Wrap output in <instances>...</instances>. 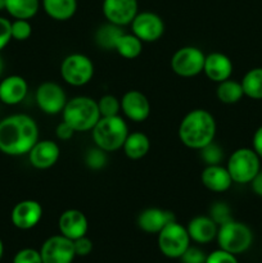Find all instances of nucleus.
<instances>
[{
	"label": "nucleus",
	"instance_id": "nucleus-1",
	"mask_svg": "<svg viewBox=\"0 0 262 263\" xmlns=\"http://www.w3.org/2000/svg\"><path fill=\"white\" fill-rule=\"evenodd\" d=\"M39 140V127L27 115H12L0 121V152L7 156L28 154Z\"/></svg>",
	"mask_w": 262,
	"mask_h": 263
},
{
	"label": "nucleus",
	"instance_id": "nucleus-2",
	"mask_svg": "<svg viewBox=\"0 0 262 263\" xmlns=\"http://www.w3.org/2000/svg\"><path fill=\"white\" fill-rule=\"evenodd\" d=\"M216 136L215 117L205 109H193L185 115L179 126L180 141L190 149L200 151Z\"/></svg>",
	"mask_w": 262,
	"mask_h": 263
},
{
	"label": "nucleus",
	"instance_id": "nucleus-3",
	"mask_svg": "<svg viewBox=\"0 0 262 263\" xmlns=\"http://www.w3.org/2000/svg\"><path fill=\"white\" fill-rule=\"evenodd\" d=\"M62 117L76 133L92 130L100 118L98 102L89 97L72 98L62 110Z\"/></svg>",
	"mask_w": 262,
	"mask_h": 263
},
{
	"label": "nucleus",
	"instance_id": "nucleus-4",
	"mask_svg": "<svg viewBox=\"0 0 262 263\" xmlns=\"http://www.w3.org/2000/svg\"><path fill=\"white\" fill-rule=\"evenodd\" d=\"M95 146L104 152H116L123 146L128 135L127 123L120 116L100 117L91 130Z\"/></svg>",
	"mask_w": 262,
	"mask_h": 263
},
{
	"label": "nucleus",
	"instance_id": "nucleus-5",
	"mask_svg": "<svg viewBox=\"0 0 262 263\" xmlns=\"http://www.w3.org/2000/svg\"><path fill=\"white\" fill-rule=\"evenodd\" d=\"M217 241L220 249L233 254H240L248 251L253 241V234L246 223L229 221L218 226Z\"/></svg>",
	"mask_w": 262,
	"mask_h": 263
},
{
	"label": "nucleus",
	"instance_id": "nucleus-6",
	"mask_svg": "<svg viewBox=\"0 0 262 263\" xmlns=\"http://www.w3.org/2000/svg\"><path fill=\"white\" fill-rule=\"evenodd\" d=\"M259 157L253 149H236L229 158L226 168L236 184H248L259 171Z\"/></svg>",
	"mask_w": 262,
	"mask_h": 263
},
{
	"label": "nucleus",
	"instance_id": "nucleus-7",
	"mask_svg": "<svg viewBox=\"0 0 262 263\" xmlns=\"http://www.w3.org/2000/svg\"><path fill=\"white\" fill-rule=\"evenodd\" d=\"M189 246L190 236L186 228L176 222V220L158 233V248L169 258H180Z\"/></svg>",
	"mask_w": 262,
	"mask_h": 263
},
{
	"label": "nucleus",
	"instance_id": "nucleus-8",
	"mask_svg": "<svg viewBox=\"0 0 262 263\" xmlns=\"http://www.w3.org/2000/svg\"><path fill=\"white\" fill-rule=\"evenodd\" d=\"M62 79L72 86H84L94 76V64L85 54H69L61 64Z\"/></svg>",
	"mask_w": 262,
	"mask_h": 263
},
{
	"label": "nucleus",
	"instance_id": "nucleus-9",
	"mask_svg": "<svg viewBox=\"0 0 262 263\" xmlns=\"http://www.w3.org/2000/svg\"><path fill=\"white\" fill-rule=\"evenodd\" d=\"M205 54L197 46L180 48L171 58V68L181 77H194L203 72Z\"/></svg>",
	"mask_w": 262,
	"mask_h": 263
},
{
	"label": "nucleus",
	"instance_id": "nucleus-10",
	"mask_svg": "<svg viewBox=\"0 0 262 263\" xmlns=\"http://www.w3.org/2000/svg\"><path fill=\"white\" fill-rule=\"evenodd\" d=\"M43 263H72L76 257L73 240L61 235H54L44 241L40 249Z\"/></svg>",
	"mask_w": 262,
	"mask_h": 263
},
{
	"label": "nucleus",
	"instance_id": "nucleus-11",
	"mask_svg": "<svg viewBox=\"0 0 262 263\" xmlns=\"http://www.w3.org/2000/svg\"><path fill=\"white\" fill-rule=\"evenodd\" d=\"M130 25L134 35L143 43H154L164 32L163 20L153 12L138 13Z\"/></svg>",
	"mask_w": 262,
	"mask_h": 263
},
{
	"label": "nucleus",
	"instance_id": "nucleus-12",
	"mask_svg": "<svg viewBox=\"0 0 262 263\" xmlns=\"http://www.w3.org/2000/svg\"><path fill=\"white\" fill-rule=\"evenodd\" d=\"M36 103L46 115H58L67 104L66 92L55 82H43L36 90Z\"/></svg>",
	"mask_w": 262,
	"mask_h": 263
},
{
	"label": "nucleus",
	"instance_id": "nucleus-13",
	"mask_svg": "<svg viewBox=\"0 0 262 263\" xmlns=\"http://www.w3.org/2000/svg\"><path fill=\"white\" fill-rule=\"evenodd\" d=\"M103 14L105 20L116 26L130 25L138 14V0H103Z\"/></svg>",
	"mask_w": 262,
	"mask_h": 263
},
{
	"label": "nucleus",
	"instance_id": "nucleus-14",
	"mask_svg": "<svg viewBox=\"0 0 262 263\" xmlns=\"http://www.w3.org/2000/svg\"><path fill=\"white\" fill-rule=\"evenodd\" d=\"M43 217V207L38 200H21L13 207L10 213L12 223L20 230H30L40 222Z\"/></svg>",
	"mask_w": 262,
	"mask_h": 263
},
{
	"label": "nucleus",
	"instance_id": "nucleus-15",
	"mask_svg": "<svg viewBox=\"0 0 262 263\" xmlns=\"http://www.w3.org/2000/svg\"><path fill=\"white\" fill-rule=\"evenodd\" d=\"M120 102L122 112L134 122H143L151 115V103L148 98L138 90L125 92Z\"/></svg>",
	"mask_w": 262,
	"mask_h": 263
},
{
	"label": "nucleus",
	"instance_id": "nucleus-16",
	"mask_svg": "<svg viewBox=\"0 0 262 263\" xmlns=\"http://www.w3.org/2000/svg\"><path fill=\"white\" fill-rule=\"evenodd\" d=\"M61 156L59 145L53 140H41L35 144L28 152L30 163L38 170H46L53 167Z\"/></svg>",
	"mask_w": 262,
	"mask_h": 263
},
{
	"label": "nucleus",
	"instance_id": "nucleus-17",
	"mask_svg": "<svg viewBox=\"0 0 262 263\" xmlns=\"http://www.w3.org/2000/svg\"><path fill=\"white\" fill-rule=\"evenodd\" d=\"M59 231L63 236L76 240L86 235L89 230V222L87 218L81 211L79 210H67L61 215L58 221Z\"/></svg>",
	"mask_w": 262,
	"mask_h": 263
},
{
	"label": "nucleus",
	"instance_id": "nucleus-18",
	"mask_svg": "<svg viewBox=\"0 0 262 263\" xmlns=\"http://www.w3.org/2000/svg\"><path fill=\"white\" fill-rule=\"evenodd\" d=\"M203 72L211 81L218 84V82L230 79L233 73V62L223 53H218V51L210 53L205 55Z\"/></svg>",
	"mask_w": 262,
	"mask_h": 263
},
{
	"label": "nucleus",
	"instance_id": "nucleus-19",
	"mask_svg": "<svg viewBox=\"0 0 262 263\" xmlns=\"http://www.w3.org/2000/svg\"><path fill=\"white\" fill-rule=\"evenodd\" d=\"M27 81L22 76H8L0 82V102L7 105L20 104L27 95Z\"/></svg>",
	"mask_w": 262,
	"mask_h": 263
},
{
	"label": "nucleus",
	"instance_id": "nucleus-20",
	"mask_svg": "<svg viewBox=\"0 0 262 263\" xmlns=\"http://www.w3.org/2000/svg\"><path fill=\"white\" fill-rule=\"evenodd\" d=\"M203 186L213 193H223L230 189L233 185V179L229 174L228 168L221 164H211L203 170L200 175Z\"/></svg>",
	"mask_w": 262,
	"mask_h": 263
},
{
	"label": "nucleus",
	"instance_id": "nucleus-21",
	"mask_svg": "<svg viewBox=\"0 0 262 263\" xmlns=\"http://www.w3.org/2000/svg\"><path fill=\"white\" fill-rule=\"evenodd\" d=\"M175 221V215L159 208H146L139 215L138 226L148 234H158L170 222Z\"/></svg>",
	"mask_w": 262,
	"mask_h": 263
},
{
	"label": "nucleus",
	"instance_id": "nucleus-22",
	"mask_svg": "<svg viewBox=\"0 0 262 263\" xmlns=\"http://www.w3.org/2000/svg\"><path fill=\"white\" fill-rule=\"evenodd\" d=\"M190 240L195 243L207 244L211 243L217 236L218 225L207 216H197L189 222L186 228Z\"/></svg>",
	"mask_w": 262,
	"mask_h": 263
},
{
	"label": "nucleus",
	"instance_id": "nucleus-23",
	"mask_svg": "<svg viewBox=\"0 0 262 263\" xmlns=\"http://www.w3.org/2000/svg\"><path fill=\"white\" fill-rule=\"evenodd\" d=\"M44 10L55 21H68L77 10V0H43Z\"/></svg>",
	"mask_w": 262,
	"mask_h": 263
},
{
	"label": "nucleus",
	"instance_id": "nucleus-24",
	"mask_svg": "<svg viewBox=\"0 0 262 263\" xmlns=\"http://www.w3.org/2000/svg\"><path fill=\"white\" fill-rule=\"evenodd\" d=\"M122 149L127 158L134 159V161L141 159L148 154L151 149V140L143 133H128Z\"/></svg>",
	"mask_w": 262,
	"mask_h": 263
},
{
	"label": "nucleus",
	"instance_id": "nucleus-25",
	"mask_svg": "<svg viewBox=\"0 0 262 263\" xmlns=\"http://www.w3.org/2000/svg\"><path fill=\"white\" fill-rule=\"evenodd\" d=\"M40 8L39 0H5V10L14 20H31Z\"/></svg>",
	"mask_w": 262,
	"mask_h": 263
},
{
	"label": "nucleus",
	"instance_id": "nucleus-26",
	"mask_svg": "<svg viewBox=\"0 0 262 263\" xmlns=\"http://www.w3.org/2000/svg\"><path fill=\"white\" fill-rule=\"evenodd\" d=\"M115 50L125 59L138 58L143 50V41L136 37L134 33L123 32L116 44Z\"/></svg>",
	"mask_w": 262,
	"mask_h": 263
},
{
	"label": "nucleus",
	"instance_id": "nucleus-27",
	"mask_svg": "<svg viewBox=\"0 0 262 263\" xmlns=\"http://www.w3.org/2000/svg\"><path fill=\"white\" fill-rule=\"evenodd\" d=\"M244 95L251 99H262V67L252 68L244 74L240 81Z\"/></svg>",
	"mask_w": 262,
	"mask_h": 263
},
{
	"label": "nucleus",
	"instance_id": "nucleus-28",
	"mask_svg": "<svg viewBox=\"0 0 262 263\" xmlns=\"http://www.w3.org/2000/svg\"><path fill=\"white\" fill-rule=\"evenodd\" d=\"M123 32L125 31L120 26L108 22L98 28L97 33H95V41H97L98 46L103 48L104 50H115L116 44Z\"/></svg>",
	"mask_w": 262,
	"mask_h": 263
},
{
	"label": "nucleus",
	"instance_id": "nucleus-29",
	"mask_svg": "<svg viewBox=\"0 0 262 263\" xmlns=\"http://www.w3.org/2000/svg\"><path fill=\"white\" fill-rule=\"evenodd\" d=\"M244 97L243 87L241 84L234 80H225L222 82H218L217 86V98L223 104H235L241 98Z\"/></svg>",
	"mask_w": 262,
	"mask_h": 263
},
{
	"label": "nucleus",
	"instance_id": "nucleus-30",
	"mask_svg": "<svg viewBox=\"0 0 262 263\" xmlns=\"http://www.w3.org/2000/svg\"><path fill=\"white\" fill-rule=\"evenodd\" d=\"M98 107H99L100 117H112V116H118V112L121 109V102L115 95H103L98 100Z\"/></svg>",
	"mask_w": 262,
	"mask_h": 263
},
{
	"label": "nucleus",
	"instance_id": "nucleus-31",
	"mask_svg": "<svg viewBox=\"0 0 262 263\" xmlns=\"http://www.w3.org/2000/svg\"><path fill=\"white\" fill-rule=\"evenodd\" d=\"M200 156L204 159L207 166H211V164H220L223 158L222 149L215 141H212L208 145H205L204 148L200 149Z\"/></svg>",
	"mask_w": 262,
	"mask_h": 263
},
{
	"label": "nucleus",
	"instance_id": "nucleus-32",
	"mask_svg": "<svg viewBox=\"0 0 262 263\" xmlns=\"http://www.w3.org/2000/svg\"><path fill=\"white\" fill-rule=\"evenodd\" d=\"M32 33V26L28 20H14L12 22V39L17 41H26Z\"/></svg>",
	"mask_w": 262,
	"mask_h": 263
},
{
	"label": "nucleus",
	"instance_id": "nucleus-33",
	"mask_svg": "<svg viewBox=\"0 0 262 263\" xmlns=\"http://www.w3.org/2000/svg\"><path fill=\"white\" fill-rule=\"evenodd\" d=\"M86 166L91 170H100L107 163V156L105 152L100 148H94L87 151L86 157H85Z\"/></svg>",
	"mask_w": 262,
	"mask_h": 263
},
{
	"label": "nucleus",
	"instance_id": "nucleus-34",
	"mask_svg": "<svg viewBox=\"0 0 262 263\" xmlns=\"http://www.w3.org/2000/svg\"><path fill=\"white\" fill-rule=\"evenodd\" d=\"M210 217L212 218V220L215 221L218 226L233 220V218H231V215H230V210H229L228 205L222 202L216 203V204L212 205V208H211Z\"/></svg>",
	"mask_w": 262,
	"mask_h": 263
},
{
	"label": "nucleus",
	"instance_id": "nucleus-35",
	"mask_svg": "<svg viewBox=\"0 0 262 263\" xmlns=\"http://www.w3.org/2000/svg\"><path fill=\"white\" fill-rule=\"evenodd\" d=\"M13 263H43V259L40 252L32 248H25L15 254Z\"/></svg>",
	"mask_w": 262,
	"mask_h": 263
},
{
	"label": "nucleus",
	"instance_id": "nucleus-36",
	"mask_svg": "<svg viewBox=\"0 0 262 263\" xmlns=\"http://www.w3.org/2000/svg\"><path fill=\"white\" fill-rule=\"evenodd\" d=\"M207 256L204 254V252L200 251L197 247H188L186 251L182 253V256L180 257L182 263H204Z\"/></svg>",
	"mask_w": 262,
	"mask_h": 263
},
{
	"label": "nucleus",
	"instance_id": "nucleus-37",
	"mask_svg": "<svg viewBox=\"0 0 262 263\" xmlns=\"http://www.w3.org/2000/svg\"><path fill=\"white\" fill-rule=\"evenodd\" d=\"M204 263H238V259L235 254L229 253L223 249H218L208 254Z\"/></svg>",
	"mask_w": 262,
	"mask_h": 263
},
{
	"label": "nucleus",
	"instance_id": "nucleus-38",
	"mask_svg": "<svg viewBox=\"0 0 262 263\" xmlns=\"http://www.w3.org/2000/svg\"><path fill=\"white\" fill-rule=\"evenodd\" d=\"M12 40V22L4 17H0V50L5 48Z\"/></svg>",
	"mask_w": 262,
	"mask_h": 263
},
{
	"label": "nucleus",
	"instance_id": "nucleus-39",
	"mask_svg": "<svg viewBox=\"0 0 262 263\" xmlns=\"http://www.w3.org/2000/svg\"><path fill=\"white\" fill-rule=\"evenodd\" d=\"M73 247L76 256H87L92 251V243L89 238H86V235L73 240Z\"/></svg>",
	"mask_w": 262,
	"mask_h": 263
},
{
	"label": "nucleus",
	"instance_id": "nucleus-40",
	"mask_svg": "<svg viewBox=\"0 0 262 263\" xmlns=\"http://www.w3.org/2000/svg\"><path fill=\"white\" fill-rule=\"evenodd\" d=\"M74 133H76V131H74L68 123L64 122V121H62L55 128L57 138L61 139V140H69V139H72V136L74 135Z\"/></svg>",
	"mask_w": 262,
	"mask_h": 263
},
{
	"label": "nucleus",
	"instance_id": "nucleus-41",
	"mask_svg": "<svg viewBox=\"0 0 262 263\" xmlns=\"http://www.w3.org/2000/svg\"><path fill=\"white\" fill-rule=\"evenodd\" d=\"M253 151L256 152L257 156L262 159V126H259L258 128L256 130L253 135Z\"/></svg>",
	"mask_w": 262,
	"mask_h": 263
},
{
	"label": "nucleus",
	"instance_id": "nucleus-42",
	"mask_svg": "<svg viewBox=\"0 0 262 263\" xmlns=\"http://www.w3.org/2000/svg\"><path fill=\"white\" fill-rule=\"evenodd\" d=\"M249 184L252 185V190L254 192V194L262 197V171L261 170H259L258 174L253 177V180H252Z\"/></svg>",
	"mask_w": 262,
	"mask_h": 263
},
{
	"label": "nucleus",
	"instance_id": "nucleus-43",
	"mask_svg": "<svg viewBox=\"0 0 262 263\" xmlns=\"http://www.w3.org/2000/svg\"><path fill=\"white\" fill-rule=\"evenodd\" d=\"M3 254H4V244H3V240L0 239V259H2Z\"/></svg>",
	"mask_w": 262,
	"mask_h": 263
},
{
	"label": "nucleus",
	"instance_id": "nucleus-44",
	"mask_svg": "<svg viewBox=\"0 0 262 263\" xmlns=\"http://www.w3.org/2000/svg\"><path fill=\"white\" fill-rule=\"evenodd\" d=\"M0 10H5V0H0Z\"/></svg>",
	"mask_w": 262,
	"mask_h": 263
},
{
	"label": "nucleus",
	"instance_id": "nucleus-45",
	"mask_svg": "<svg viewBox=\"0 0 262 263\" xmlns=\"http://www.w3.org/2000/svg\"><path fill=\"white\" fill-rule=\"evenodd\" d=\"M3 68H4V63H3V59H2V57H0V74H2Z\"/></svg>",
	"mask_w": 262,
	"mask_h": 263
}]
</instances>
